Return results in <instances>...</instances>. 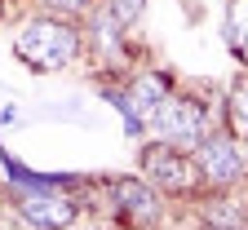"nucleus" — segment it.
Segmentation results:
<instances>
[{
    "label": "nucleus",
    "mask_w": 248,
    "mask_h": 230,
    "mask_svg": "<svg viewBox=\"0 0 248 230\" xmlns=\"http://www.w3.org/2000/svg\"><path fill=\"white\" fill-rule=\"evenodd\" d=\"M111 199H115V213L124 221H133V226H160L169 195L160 186H151L146 177H115L111 182Z\"/></svg>",
    "instance_id": "nucleus-6"
},
{
    "label": "nucleus",
    "mask_w": 248,
    "mask_h": 230,
    "mask_svg": "<svg viewBox=\"0 0 248 230\" xmlns=\"http://www.w3.org/2000/svg\"><path fill=\"white\" fill-rule=\"evenodd\" d=\"M93 5V0H40V9L49 14H62V18H84V9Z\"/></svg>",
    "instance_id": "nucleus-13"
},
{
    "label": "nucleus",
    "mask_w": 248,
    "mask_h": 230,
    "mask_svg": "<svg viewBox=\"0 0 248 230\" xmlns=\"http://www.w3.org/2000/svg\"><path fill=\"white\" fill-rule=\"evenodd\" d=\"M226 128L248 138V71L239 80H231V89H226Z\"/></svg>",
    "instance_id": "nucleus-10"
},
{
    "label": "nucleus",
    "mask_w": 248,
    "mask_h": 230,
    "mask_svg": "<svg viewBox=\"0 0 248 230\" xmlns=\"http://www.w3.org/2000/svg\"><path fill=\"white\" fill-rule=\"evenodd\" d=\"M102 5H107L124 27H129V31H133V27L142 22V14H146V0H102Z\"/></svg>",
    "instance_id": "nucleus-12"
},
{
    "label": "nucleus",
    "mask_w": 248,
    "mask_h": 230,
    "mask_svg": "<svg viewBox=\"0 0 248 230\" xmlns=\"http://www.w3.org/2000/svg\"><path fill=\"white\" fill-rule=\"evenodd\" d=\"M169 93H173V80H169L164 71H138V76H133L129 84H124V89H111L107 97H111V102H120L124 111H129L133 128L142 133V128H146V120H151L155 111H160V102H164Z\"/></svg>",
    "instance_id": "nucleus-7"
},
{
    "label": "nucleus",
    "mask_w": 248,
    "mask_h": 230,
    "mask_svg": "<svg viewBox=\"0 0 248 230\" xmlns=\"http://www.w3.org/2000/svg\"><path fill=\"white\" fill-rule=\"evenodd\" d=\"M80 22H84V45H89L93 58H102L107 67H124V62H129V27H124L102 0H93Z\"/></svg>",
    "instance_id": "nucleus-5"
},
{
    "label": "nucleus",
    "mask_w": 248,
    "mask_h": 230,
    "mask_svg": "<svg viewBox=\"0 0 248 230\" xmlns=\"http://www.w3.org/2000/svg\"><path fill=\"white\" fill-rule=\"evenodd\" d=\"M5 9H9V0H0V18H5Z\"/></svg>",
    "instance_id": "nucleus-15"
},
{
    "label": "nucleus",
    "mask_w": 248,
    "mask_h": 230,
    "mask_svg": "<svg viewBox=\"0 0 248 230\" xmlns=\"http://www.w3.org/2000/svg\"><path fill=\"white\" fill-rule=\"evenodd\" d=\"M204 190H235L248 182V151L235 128H208L191 151Z\"/></svg>",
    "instance_id": "nucleus-2"
},
{
    "label": "nucleus",
    "mask_w": 248,
    "mask_h": 230,
    "mask_svg": "<svg viewBox=\"0 0 248 230\" xmlns=\"http://www.w3.org/2000/svg\"><path fill=\"white\" fill-rule=\"evenodd\" d=\"M235 53H239V67H244V71H248V40H244V45H239V49H235Z\"/></svg>",
    "instance_id": "nucleus-14"
},
{
    "label": "nucleus",
    "mask_w": 248,
    "mask_h": 230,
    "mask_svg": "<svg viewBox=\"0 0 248 230\" xmlns=\"http://www.w3.org/2000/svg\"><path fill=\"white\" fill-rule=\"evenodd\" d=\"M18 213L31 226H71L76 221V204L58 190H18Z\"/></svg>",
    "instance_id": "nucleus-8"
},
{
    "label": "nucleus",
    "mask_w": 248,
    "mask_h": 230,
    "mask_svg": "<svg viewBox=\"0 0 248 230\" xmlns=\"http://www.w3.org/2000/svg\"><path fill=\"white\" fill-rule=\"evenodd\" d=\"M14 53L31 71H67L84 53V27H80V18H62V14L40 9L36 18L22 22Z\"/></svg>",
    "instance_id": "nucleus-1"
},
{
    "label": "nucleus",
    "mask_w": 248,
    "mask_h": 230,
    "mask_svg": "<svg viewBox=\"0 0 248 230\" xmlns=\"http://www.w3.org/2000/svg\"><path fill=\"white\" fill-rule=\"evenodd\" d=\"M138 164H142V177H146L151 186H160L164 195H173V199L195 195V186H200L195 159H191V151H182V146H169V142H155V138H151V142L142 146Z\"/></svg>",
    "instance_id": "nucleus-4"
},
{
    "label": "nucleus",
    "mask_w": 248,
    "mask_h": 230,
    "mask_svg": "<svg viewBox=\"0 0 248 230\" xmlns=\"http://www.w3.org/2000/svg\"><path fill=\"white\" fill-rule=\"evenodd\" d=\"M200 217H204L208 226H244V213H239V204L231 199V190H208Z\"/></svg>",
    "instance_id": "nucleus-9"
},
{
    "label": "nucleus",
    "mask_w": 248,
    "mask_h": 230,
    "mask_svg": "<svg viewBox=\"0 0 248 230\" xmlns=\"http://www.w3.org/2000/svg\"><path fill=\"white\" fill-rule=\"evenodd\" d=\"M244 151H248V138H244Z\"/></svg>",
    "instance_id": "nucleus-16"
},
{
    "label": "nucleus",
    "mask_w": 248,
    "mask_h": 230,
    "mask_svg": "<svg viewBox=\"0 0 248 230\" xmlns=\"http://www.w3.org/2000/svg\"><path fill=\"white\" fill-rule=\"evenodd\" d=\"M208 128H213L208 124V107L195 93H169L160 102V111L146 120V133L155 142H169V146H182V151H195V142Z\"/></svg>",
    "instance_id": "nucleus-3"
},
{
    "label": "nucleus",
    "mask_w": 248,
    "mask_h": 230,
    "mask_svg": "<svg viewBox=\"0 0 248 230\" xmlns=\"http://www.w3.org/2000/svg\"><path fill=\"white\" fill-rule=\"evenodd\" d=\"M222 36L231 49H239L248 40V0H231L226 5V27H222Z\"/></svg>",
    "instance_id": "nucleus-11"
}]
</instances>
